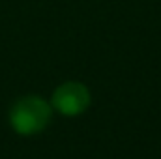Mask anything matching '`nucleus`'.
<instances>
[{"label":"nucleus","mask_w":161,"mask_h":159,"mask_svg":"<svg viewBox=\"0 0 161 159\" xmlns=\"http://www.w3.org/2000/svg\"><path fill=\"white\" fill-rule=\"evenodd\" d=\"M90 90L77 80L60 84L51 97V107L64 116H79L90 107Z\"/></svg>","instance_id":"f03ea898"},{"label":"nucleus","mask_w":161,"mask_h":159,"mask_svg":"<svg viewBox=\"0 0 161 159\" xmlns=\"http://www.w3.org/2000/svg\"><path fill=\"white\" fill-rule=\"evenodd\" d=\"M53 118V107L40 96H25L9 109V123L23 137L38 135Z\"/></svg>","instance_id":"f257e3e1"}]
</instances>
